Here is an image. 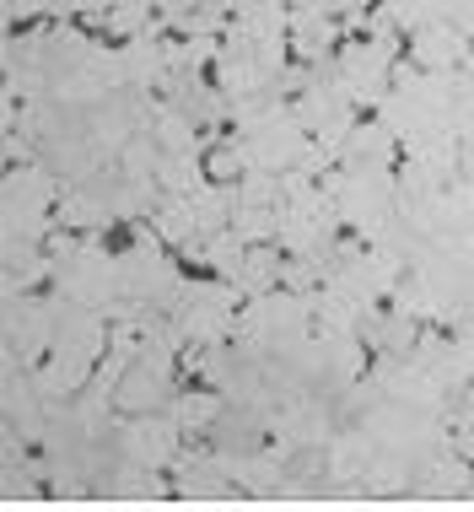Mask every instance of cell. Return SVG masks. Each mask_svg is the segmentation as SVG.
I'll list each match as a JSON object with an SVG mask.
<instances>
[{
	"label": "cell",
	"instance_id": "6da1fadb",
	"mask_svg": "<svg viewBox=\"0 0 474 512\" xmlns=\"http://www.w3.org/2000/svg\"><path fill=\"white\" fill-rule=\"evenodd\" d=\"M205 178H211V184H237V178H243V162H237L232 151H211V157H205Z\"/></svg>",
	"mask_w": 474,
	"mask_h": 512
}]
</instances>
